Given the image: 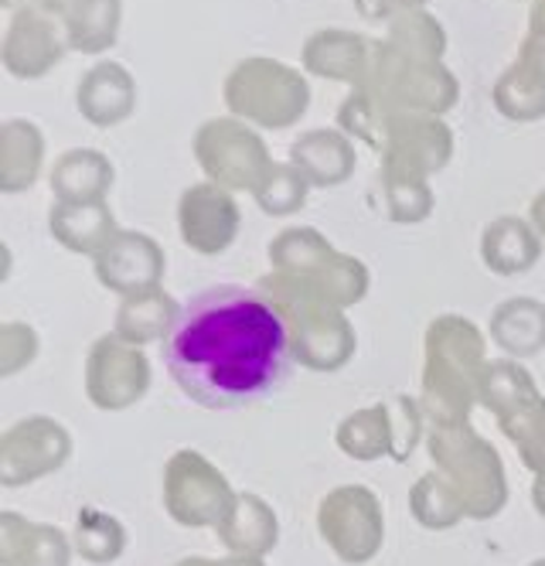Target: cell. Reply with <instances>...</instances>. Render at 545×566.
<instances>
[{"mask_svg": "<svg viewBox=\"0 0 545 566\" xmlns=\"http://www.w3.org/2000/svg\"><path fill=\"white\" fill-rule=\"evenodd\" d=\"M497 113L512 124H535L545 119V38L528 34L518 59L497 75L491 90Z\"/></svg>", "mask_w": 545, "mask_h": 566, "instance_id": "17", "label": "cell"}, {"mask_svg": "<svg viewBox=\"0 0 545 566\" xmlns=\"http://www.w3.org/2000/svg\"><path fill=\"white\" fill-rule=\"evenodd\" d=\"M93 270L106 291L119 297H134L160 287L167 256L154 235L137 229H119L109 247L93 256Z\"/></svg>", "mask_w": 545, "mask_h": 566, "instance_id": "15", "label": "cell"}, {"mask_svg": "<svg viewBox=\"0 0 545 566\" xmlns=\"http://www.w3.org/2000/svg\"><path fill=\"white\" fill-rule=\"evenodd\" d=\"M242 226V212L235 191L216 185V181H198L181 191L178 198V232L181 242L198 256H219L226 253Z\"/></svg>", "mask_w": 545, "mask_h": 566, "instance_id": "12", "label": "cell"}, {"mask_svg": "<svg viewBox=\"0 0 545 566\" xmlns=\"http://www.w3.org/2000/svg\"><path fill=\"white\" fill-rule=\"evenodd\" d=\"M528 219H532V226L538 229V235H542V242H545V188L535 195L532 209H528Z\"/></svg>", "mask_w": 545, "mask_h": 566, "instance_id": "41", "label": "cell"}, {"mask_svg": "<svg viewBox=\"0 0 545 566\" xmlns=\"http://www.w3.org/2000/svg\"><path fill=\"white\" fill-rule=\"evenodd\" d=\"M191 150L205 178L229 191L253 195L263 175L273 168V154L263 134L256 127H249L239 116L205 119L191 140Z\"/></svg>", "mask_w": 545, "mask_h": 566, "instance_id": "8", "label": "cell"}, {"mask_svg": "<svg viewBox=\"0 0 545 566\" xmlns=\"http://www.w3.org/2000/svg\"><path fill=\"white\" fill-rule=\"evenodd\" d=\"M382 195H386V209L389 219L399 226H416L427 222L433 212V188L430 178L399 171V168H382Z\"/></svg>", "mask_w": 545, "mask_h": 566, "instance_id": "32", "label": "cell"}, {"mask_svg": "<svg viewBox=\"0 0 545 566\" xmlns=\"http://www.w3.org/2000/svg\"><path fill=\"white\" fill-rule=\"evenodd\" d=\"M123 546H127V533H123L119 518L99 512V509H82L75 522V549L90 563H113Z\"/></svg>", "mask_w": 545, "mask_h": 566, "instance_id": "36", "label": "cell"}, {"mask_svg": "<svg viewBox=\"0 0 545 566\" xmlns=\"http://www.w3.org/2000/svg\"><path fill=\"white\" fill-rule=\"evenodd\" d=\"M260 291L283 311L286 325H290L293 358H297L304 369L338 373L348 366L358 348V338H355V328L342 307L307 297L301 291H290L270 276H260Z\"/></svg>", "mask_w": 545, "mask_h": 566, "instance_id": "5", "label": "cell"}, {"mask_svg": "<svg viewBox=\"0 0 545 566\" xmlns=\"http://www.w3.org/2000/svg\"><path fill=\"white\" fill-rule=\"evenodd\" d=\"M338 448L355 461H375L382 454H392L396 430H392V417H389V402L352 413L338 427Z\"/></svg>", "mask_w": 545, "mask_h": 566, "instance_id": "31", "label": "cell"}, {"mask_svg": "<svg viewBox=\"0 0 545 566\" xmlns=\"http://www.w3.org/2000/svg\"><path fill=\"white\" fill-rule=\"evenodd\" d=\"M386 42L392 49H399L402 55L423 59V62H443L447 31L430 11H416V14H402V18L389 21Z\"/></svg>", "mask_w": 545, "mask_h": 566, "instance_id": "35", "label": "cell"}, {"mask_svg": "<svg viewBox=\"0 0 545 566\" xmlns=\"http://www.w3.org/2000/svg\"><path fill=\"white\" fill-rule=\"evenodd\" d=\"M307 195H311V181L290 165H283V160H273V168L263 175V181L256 185L253 198L260 212L273 216V219H286L293 212H301L307 206Z\"/></svg>", "mask_w": 545, "mask_h": 566, "instance_id": "34", "label": "cell"}, {"mask_svg": "<svg viewBox=\"0 0 545 566\" xmlns=\"http://www.w3.org/2000/svg\"><path fill=\"white\" fill-rule=\"evenodd\" d=\"M69 49L78 55H103L119 42L123 0H75L62 18Z\"/></svg>", "mask_w": 545, "mask_h": 566, "instance_id": "27", "label": "cell"}, {"mask_svg": "<svg viewBox=\"0 0 545 566\" xmlns=\"http://www.w3.org/2000/svg\"><path fill=\"white\" fill-rule=\"evenodd\" d=\"M229 116L256 130H286L311 109V83L301 69L270 55H253L232 65L222 86Z\"/></svg>", "mask_w": 545, "mask_h": 566, "instance_id": "4", "label": "cell"}, {"mask_svg": "<svg viewBox=\"0 0 545 566\" xmlns=\"http://www.w3.org/2000/svg\"><path fill=\"white\" fill-rule=\"evenodd\" d=\"M412 512L419 522L427 525V530H450L453 522H460L468 515L453 484L447 478H437V474H427L412 489Z\"/></svg>", "mask_w": 545, "mask_h": 566, "instance_id": "37", "label": "cell"}, {"mask_svg": "<svg viewBox=\"0 0 545 566\" xmlns=\"http://www.w3.org/2000/svg\"><path fill=\"white\" fill-rule=\"evenodd\" d=\"M484 407L505 423L509 417H515L518 410H525L528 402L538 399V389L532 382V376L518 366L512 358H501V361H488L484 376H481V389H478Z\"/></svg>", "mask_w": 545, "mask_h": 566, "instance_id": "30", "label": "cell"}, {"mask_svg": "<svg viewBox=\"0 0 545 566\" xmlns=\"http://www.w3.org/2000/svg\"><path fill=\"white\" fill-rule=\"evenodd\" d=\"M290 165L311 181V188H338L355 175V140L345 130H307L290 144Z\"/></svg>", "mask_w": 545, "mask_h": 566, "instance_id": "20", "label": "cell"}, {"mask_svg": "<svg viewBox=\"0 0 545 566\" xmlns=\"http://www.w3.org/2000/svg\"><path fill=\"white\" fill-rule=\"evenodd\" d=\"M535 509H538V515H545V471L535 481Z\"/></svg>", "mask_w": 545, "mask_h": 566, "instance_id": "44", "label": "cell"}, {"mask_svg": "<svg viewBox=\"0 0 545 566\" xmlns=\"http://www.w3.org/2000/svg\"><path fill=\"white\" fill-rule=\"evenodd\" d=\"M371 52H375V42H368L365 34H355L345 28H321L304 42L301 65L304 72L317 78L348 83L355 90L361 86V78L371 65Z\"/></svg>", "mask_w": 545, "mask_h": 566, "instance_id": "19", "label": "cell"}, {"mask_svg": "<svg viewBox=\"0 0 545 566\" xmlns=\"http://www.w3.org/2000/svg\"><path fill=\"white\" fill-rule=\"evenodd\" d=\"M49 232L62 250L75 256H96L103 253L113 235L119 232V222L109 209V201H55L49 209Z\"/></svg>", "mask_w": 545, "mask_h": 566, "instance_id": "21", "label": "cell"}, {"mask_svg": "<svg viewBox=\"0 0 545 566\" xmlns=\"http://www.w3.org/2000/svg\"><path fill=\"white\" fill-rule=\"evenodd\" d=\"M355 90L371 93L396 113H427V116H443L460 99L457 75L443 62H423L402 55L386 38L375 42L371 65L361 78V86Z\"/></svg>", "mask_w": 545, "mask_h": 566, "instance_id": "6", "label": "cell"}, {"mask_svg": "<svg viewBox=\"0 0 545 566\" xmlns=\"http://www.w3.org/2000/svg\"><path fill=\"white\" fill-rule=\"evenodd\" d=\"M45 168V134L31 119H4L0 127V191L18 195L34 188Z\"/></svg>", "mask_w": 545, "mask_h": 566, "instance_id": "24", "label": "cell"}, {"mask_svg": "<svg viewBox=\"0 0 545 566\" xmlns=\"http://www.w3.org/2000/svg\"><path fill=\"white\" fill-rule=\"evenodd\" d=\"M75 106L86 124L96 130L119 127L137 109V78L127 65L119 62H96L86 75L78 78Z\"/></svg>", "mask_w": 545, "mask_h": 566, "instance_id": "18", "label": "cell"}, {"mask_svg": "<svg viewBox=\"0 0 545 566\" xmlns=\"http://www.w3.org/2000/svg\"><path fill=\"white\" fill-rule=\"evenodd\" d=\"M24 4H31V0H4V8H11V11H18V8H24Z\"/></svg>", "mask_w": 545, "mask_h": 566, "instance_id": "45", "label": "cell"}, {"mask_svg": "<svg viewBox=\"0 0 545 566\" xmlns=\"http://www.w3.org/2000/svg\"><path fill=\"white\" fill-rule=\"evenodd\" d=\"M430 0H355V8L361 18L368 21H396L402 14H416V11H427Z\"/></svg>", "mask_w": 545, "mask_h": 566, "instance_id": "39", "label": "cell"}, {"mask_svg": "<svg viewBox=\"0 0 545 566\" xmlns=\"http://www.w3.org/2000/svg\"><path fill=\"white\" fill-rule=\"evenodd\" d=\"M164 505L175 522L201 530V525H222L235 495L212 461L198 451H178L164 471Z\"/></svg>", "mask_w": 545, "mask_h": 566, "instance_id": "9", "label": "cell"}, {"mask_svg": "<svg viewBox=\"0 0 545 566\" xmlns=\"http://www.w3.org/2000/svg\"><path fill=\"white\" fill-rule=\"evenodd\" d=\"M392 119H396V109H389L386 103H379L365 90H352V96L338 109V130H345L352 140H358L365 147L382 150Z\"/></svg>", "mask_w": 545, "mask_h": 566, "instance_id": "33", "label": "cell"}, {"mask_svg": "<svg viewBox=\"0 0 545 566\" xmlns=\"http://www.w3.org/2000/svg\"><path fill=\"white\" fill-rule=\"evenodd\" d=\"M69 49L65 24L62 18L41 11L34 4H24L11 14L8 34H4V49H0V62H4L8 75L14 78H41L49 75Z\"/></svg>", "mask_w": 545, "mask_h": 566, "instance_id": "14", "label": "cell"}, {"mask_svg": "<svg viewBox=\"0 0 545 566\" xmlns=\"http://www.w3.org/2000/svg\"><path fill=\"white\" fill-rule=\"evenodd\" d=\"M270 280L290 291L327 301L334 307H355L365 301L371 273L358 256L334 250L314 226L283 229L270 242Z\"/></svg>", "mask_w": 545, "mask_h": 566, "instance_id": "2", "label": "cell"}, {"mask_svg": "<svg viewBox=\"0 0 545 566\" xmlns=\"http://www.w3.org/2000/svg\"><path fill=\"white\" fill-rule=\"evenodd\" d=\"M181 566H208L205 559H188V563H181Z\"/></svg>", "mask_w": 545, "mask_h": 566, "instance_id": "46", "label": "cell"}, {"mask_svg": "<svg viewBox=\"0 0 545 566\" xmlns=\"http://www.w3.org/2000/svg\"><path fill=\"white\" fill-rule=\"evenodd\" d=\"M38 355V332L21 321H4L0 325V376H14Z\"/></svg>", "mask_w": 545, "mask_h": 566, "instance_id": "38", "label": "cell"}, {"mask_svg": "<svg viewBox=\"0 0 545 566\" xmlns=\"http://www.w3.org/2000/svg\"><path fill=\"white\" fill-rule=\"evenodd\" d=\"M4 566H65L69 543L52 525H34L21 515H4Z\"/></svg>", "mask_w": 545, "mask_h": 566, "instance_id": "29", "label": "cell"}, {"mask_svg": "<svg viewBox=\"0 0 545 566\" xmlns=\"http://www.w3.org/2000/svg\"><path fill=\"white\" fill-rule=\"evenodd\" d=\"M219 533L222 543L239 556H263L276 546L280 536L273 509L256 495H235V505L219 525Z\"/></svg>", "mask_w": 545, "mask_h": 566, "instance_id": "28", "label": "cell"}, {"mask_svg": "<svg viewBox=\"0 0 545 566\" xmlns=\"http://www.w3.org/2000/svg\"><path fill=\"white\" fill-rule=\"evenodd\" d=\"M532 566H545V559H538V563H532Z\"/></svg>", "mask_w": 545, "mask_h": 566, "instance_id": "47", "label": "cell"}, {"mask_svg": "<svg viewBox=\"0 0 545 566\" xmlns=\"http://www.w3.org/2000/svg\"><path fill=\"white\" fill-rule=\"evenodd\" d=\"M430 454L443 468L471 518H491L509 499L505 468L497 451L481 440L471 423H447L430 433Z\"/></svg>", "mask_w": 545, "mask_h": 566, "instance_id": "7", "label": "cell"}, {"mask_svg": "<svg viewBox=\"0 0 545 566\" xmlns=\"http://www.w3.org/2000/svg\"><path fill=\"white\" fill-rule=\"evenodd\" d=\"M317 525L324 543L345 563H368L382 546V509L361 484H345L324 495L317 509Z\"/></svg>", "mask_w": 545, "mask_h": 566, "instance_id": "10", "label": "cell"}, {"mask_svg": "<svg viewBox=\"0 0 545 566\" xmlns=\"http://www.w3.org/2000/svg\"><path fill=\"white\" fill-rule=\"evenodd\" d=\"M379 157L382 168H399L423 178L440 175L453 157V130L443 124V116L396 113Z\"/></svg>", "mask_w": 545, "mask_h": 566, "instance_id": "16", "label": "cell"}, {"mask_svg": "<svg viewBox=\"0 0 545 566\" xmlns=\"http://www.w3.org/2000/svg\"><path fill=\"white\" fill-rule=\"evenodd\" d=\"M290 325L256 287L201 291L164 338V361L178 389L205 410H242L270 399L290 373Z\"/></svg>", "mask_w": 545, "mask_h": 566, "instance_id": "1", "label": "cell"}, {"mask_svg": "<svg viewBox=\"0 0 545 566\" xmlns=\"http://www.w3.org/2000/svg\"><path fill=\"white\" fill-rule=\"evenodd\" d=\"M528 34L545 38V0H532V11H528Z\"/></svg>", "mask_w": 545, "mask_h": 566, "instance_id": "40", "label": "cell"}, {"mask_svg": "<svg viewBox=\"0 0 545 566\" xmlns=\"http://www.w3.org/2000/svg\"><path fill=\"white\" fill-rule=\"evenodd\" d=\"M178 317H181V304L171 294H164L157 287V291L134 294V297L119 301L113 335H119L123 342L144 348L150 342H164L167 335H171L175 325H178Z\"/></svg>", "mask_w": 545, "mask_h": 566, "instance_id": "25", "label": "cell"}, {"mask_svg": "<svg viewBox=\"0 0 545 566\" xmlns=\"http://www.w3.org/2000/svg\"><path fill=\"white\" fill-rule=\"evenodd\" d=\"M150 389V361L140 345L119 335H103L93 342L86 358V392L99 410H130Z\"/></svg>", "mask_w": 545, "mask_h": 566, "instance_id": "11", "label": "cell"}, {"mask_svg": "<svg viewBox=\"0 0 545 566\" xmlns=\"http://www.w3.org/2000/svg\"><path fill=\"white\" fill-rule=\"evenodd\" d=\"M31 4L41 8V11H49V14H55V18H65L75 0H31Z\"/></svg>", "mask_w": 545, "mask_h": 566, "instance_id": "42", "label": "cell"}, {"mask_svg": "<svg viewBox=\"0 0 545 566\" xmlns=\"http://www.w3.org/2000/svg\"><path fill=\"white\" fill-rule=\"evenodd\" d=\"M113 181H116L113 160L103 150H90V147L65 150L49 175L55 201H75V206H82V201H106Z\"/></svg>", "mask_w": 545, "mask_h": 566, "instance_id": "23", "label": "cell"}, {"mask_svg": "<svg viewBox=\"0 0 545 566\" xmlns=\"http://www.w3.org/2000/svg\"><path fill=\"white\" fill-rule=\"evenodd\" d=\"M491 342L515 358H532L545 348V304L535 297H509L491 314Z\"/></svg>", "mask_w": 545, "mask_h": 566, "instance_id": "26", "label": "cell"}, {"mask_svg": "<svg viewBox=\"0 0 545 566\" xmlns=\"http://www.w3.org/2000/svg\"><path fill=\"white\" fill-rule=\"evenodd\" d=\"M484 335L474 321L460 314H440L427 328V369L423 402L437 417V427L468 423L471 402L484 376Z\"/></svg>", "mask_w": 545, "mask_h": 566, "instance_id": "3", "label": "cell"}, {"mask_svg": "<svg viewBox=\"0 0 545 566\" xmlns=\"http://www.w3.org/2000/svg\"><path fill=\"white\" fill-rule=\"evenodd\" d=\"M542 256V235L532 219L497 216L481 232V263L497 276H522Z\"/></svg>", "mask_w": 545, "mask_h": 566, "instance_id": "22", "label": "cell"}, {"mask_svg": "<svg viewBox=\"0 0 545 566\" xmlns=\"http://www.w3.org/2000/svg\"><path fill=\"white\" fill-rule=\"evenodd\" d=\"M208 566H266L263 556H229V559H219V563H208Z\"/></svg>", "mask_w": 545, "mask_h": 566, "instance_id": "43", "label": "cell"}, {"mask_svg": "<svg viewBox=\"0 0 545 566\" xmlns=\"http://www.w3.org/2000/svg\"><path fill=\"white\" fill-rule=\"evenodd\" d=\"M72 454V437L49 417H24L0 437V481L8 489L59 471Z\"/></svg>", "mask_w": 545, "mask_h": 566, "instance_id": "13", "label": "cell"}]
</instances>
